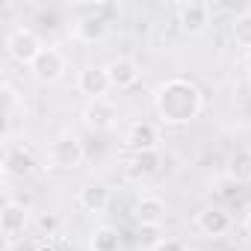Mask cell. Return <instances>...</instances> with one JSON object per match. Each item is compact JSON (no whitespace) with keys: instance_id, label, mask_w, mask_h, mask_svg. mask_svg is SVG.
<instances>
[{"instance_id":"6da1fadb","label":"cell","mask_w":251,"mask_h":251,"mask_svg":"<svg viewBox=\"0 0 251 251\" xmlns=\"http://www.w3.org/2000/svg\"><path fill=\"white\" fill-rule=\"evenodd\" d=\"M204 109V92L189 77H169L154 89V112L166 127H186Z\"/></svg>"},{"instance_id":"7a4b0ae2","label":"cell","mask_w":251,"mask_h":251,"mask_svg":"<svg viewBox=\"0 0 251 251\" xmlns=\"http://www.w3.org/2000/svg\"><path fill=\"white\" fill-rule=\"evenodd\" d=\"M65 71H68V56H65L59 48H53V45H45V50H42V53L36 56V62L30 65L33 80L42 83V86L59 83V80L65 77Z\"/></svg>"},{"instance_id":"3957f363","label":"cell","mask_w":251,"mask_h":251,"mask_svg":"<svg viewBox=\"0 0 251 251\" xmlns=\"http://www.w3.org/2000/svg\"><path fill=\"white\" fill-rule=\"evenodd\" d=\"M42 50H45V45H42V39H39L30 27H18V30H12V33L6 36V53H9V59L18 62V65H27V68H30Z\"/></svg>"},{"instance_id":"277c9868","label":"cell","mask_w":251,"mask_h":251,"mask_svg":"<svg viewBox=\"0 0 251 251\" xmlns=\"http://www.w3.org/2000/svg\"><path fill=\"white\" fill-rule=\"evenodd\" d=\"M83 124L92 130V133H109L115 124H118V103L109 100V98H98V100H89L80 112Z\"/></svg>"},{"instance_id":"5b68a950","label":"cell","mask_w":251,"mask_h":251,"mask_svg":"<svg viewBox=\"0 0 251 251\" xmlns=\"http://www.w3.org/2000/svg\"><path fill=\"white\" fill-rule=\"evenodd\" d=\"M86 160V148L80 142V136L74 133H62L53 145H50V166L53 169H62V172H74L80 169Z\"/></svg>"},{"instance_id":"8992f818","label":"cell","mask_w":251,"mask_h":251,"mask_svg":"<svg viewBox=\"0 0 251 251\" xmlns=\"http://www.w3.org/2000/svg\"><path fill=\"white\" fill-rule=\"evenodd\" d=\"M36 169H39V160L27 145L12 142V145L3 148V175L9 180H27V177L36 175Z\"/></svg>"},{"instance_id":"52a82bcc","label":"cell","mask_w":251,"mask_h":251,"mask_svg":"<svg viewBox=\"0 0 251 251\" xmlns=\"http://www.w3.org/2000/svg\"><path fill=\"white\" fill-rule=\"evenodd\" d=\"M210 18H213V9L207 3H201V0H189V3L175 6V21H177L180 33H186V36H201L210 27Z\"/></svg>"},{"instance_id":"ba28073f","label":"cell","mask_w":251,"mask_h":251,"mask_svg":"<svg viewBox=\"0 0 251 251\" xmlns=\"http://www.w3.org/2000/svg\"><path fill=\"white\" fill-rule=\"evenodd\" d=\"M230 227H233V219L222 207H201L195 213V230L207 239H222L230 233Z\"/></svg>"},{"instance_id":"9c48e42d","label":"cell","mask_w":251,"mask_h":251,"mask_svg":"<svg viewBox=\"0 0 251 251\" xmlns=\"http://www.w3.org/2000/svg\"><path fill=\"white\" fill-rule=\"evenodd\" d=\"M3 103H6V112H3V115H6L3 139H6V145H12L15 130L27 121V100H24V95H21L12 83H3Z\"/></svg>"},{"instance_id":"30bf717a","label":"cell","mask_w":251,"mask_h":251,"mask_svg":"<svg viewBox=\"0 0 251 251\" xmlns=\"http://www.w3.org/2000/svg\"><path fill=\"white\" fill-rule=\"evenodd\" d=\"M124 142L133 154H145V151H157L163 142V133L154 121H133L127 133H124Z\"/></svg>"},{"instance_id":"8fae6325","label":"cell","mask_w":251,"mask_h":251,"mask_svg":"<svg viewBox=\"0 0 251 251\" xmlns=\"http://www.w3.org/2000/svg\"><path fill=\"white\" fill-rule=\"evenodd\" d=\"M112 89L109 83V74H106V65H86L77 71V92L86 95L89 100H98V98H106V92Z\"/></svg>"},{"instance_id":"7c38bea8","label":"cell","mask_w":251,"mask_h":251,"mask_svg":"<svg viewBox=\"0 0 251 251\" xmlns=\"http://www.w3.org/2000/svg\"><path fill=\"white\" fill-rule=\"evenodd\" d=\"M106 74H109V83L115 92H124V89H130L139 83L142 77V65L133 59V56H115L106 62Z\"/></svg>"},{"instance_id":"4fadbf2b","label":"cell","mask_w":251,"mask_h":251,"mask_svg":"<svg viewBox=\"0 0 251 251\" xmlns=\"http://www.w3.org/2000/svg\"><path fill=\"white\" fill-rule=\"evenodd\" d=\"M71 36H74L80 45H100V42L109 36V21H106L100 12H89V15H83V18L74 21Z\"/></svg>"},{"instance_id":"5bb4252c","label":"cell","mask_w":251,"mask_h":251,"mask_svg":"<svg viewBox=\"0 0 251 251\" xmlns=\"http://www.w3.org/2000/svg\"><path fill=\"white\" fill-rule=\"evenodd\" d=\"M27 225H30V210L21 204V201H6L3 204V210H0V230H3V236L9 239V242H15L24 230H27Z\"/></svg>"},{"instance_id":"9a60e30c","label":"cell","mask_w":251,"mask_h":251,"mask_svg":"<svg viewBox=\"0 0 251 251\" xmlns=\"http://www.w3.org/2000/svg\"><path fill=\"white\" fill-rule=\"evenodd\" d=\"M77 201H80V207H83L86 213L100 216V213H106L109 204H112V189H109L103 180H92V183H86V186L80 189Z\"/></svg>"},{"instance_id":"2e32d148","label":"cell","mask_w":251,"mask_h":251,"mask_svg":"<svg viewBox=\"0 0 251 251\" xmlns=\"http://www.w3.org/2000/svg\"><path fill=\"white\" fill-rule=\"evenodd\" d=\"M166 216H169V210H166V201L160 195H142L133 207V219L142 227H160L166 222Z\"/></svg>"},{"instance_id":"e0dca14e","label":"cell","mask_w":251,"mask_h":251,"mask_svg":"<svg viewBox=\"0 0 251 251\" xmlns=\"http://www.w3.org/2000/svg\"><path fill=\"white\" fill-rule=\"evenodd\" d=\"M89 251H121V233L112 225H98L89 233Z\"/></svg>"},{"instance_id":"ac0fdd59","label":"cell","mask_w":251,"mask_h":251,"mask_svg":"<svg viewBox=\"0 0 251 251\" xmlns=\"http://www.w3.org/2000/svg\"><path fill=\"white\" fill-rule=\"evenodd\" d=\"M227 175L236 183H248L251 180V148H236L227 160Z\"/></svg>"},{"instance_id":"d6986e66","label":"cell","mask_w":251,"mask_h":251,"mask_svg":"<svg viewBox=\"0 0 251 251\" xmlns=\"http://www.w3.org/2000/svg\"><path fill=\"white\" fill-rule=\"evenodd\" d=\"M230 36H233V42H236L239 48L251 50V9L233 15V21H230Z\"/></svg>"},{"instance_id":"ffe728a7","label":"cell","mask_w":251,"mask_h":251,"mask_svg":"<svg viewBox=\"0 0 251 251\" xmlns=\"http://www.w3.org/2000/svg\"><path fill=\"white\" fill-rule=\"evenodd\" d=\"M160 169V154L157 151H145V154H133L130 160V172L139 175V177H148Z\"/></svg>"},{"instance_id":"44dd1931","label":"cell","mask_w":251,"mask_h":251,"mask_svg":"<svg viewBox=\"0 0 251 251\" xmlns=\"http://www.w3.org/2000/svg\"><path fill=\"white\" fill-rule=\"evenodd\" d=\"M151 251H189V245H186L183 239H177V236H166V239L154 242Z\"/></svg>"},{"instance_id":"7402d4cb","label":"cell","mask_w":251,"mask_h":251,"mask_svg":"<svg viewBox=\"0 0 251 251\" xmlns=\"http://www.w3.org/2000/svg\"><path fill=\"white\" fill-rule=\"evenodd\" d=\"M39 230H42V233H48V236H53V230H56V216L42 213V216H39Z\"/></svg>"},{"instance_id":"603a6c76","label":"cell","mask_w":251,"mask_h":251,"mask_svg":"<svg viewBox=\"0 0 251 251\" xmlns=\"http://www.w3.org/2000/svg\"><path fill=\"white\" fill-rule=\"evenodd\" d=\"M12 251H39V245H36L33 239H27V242H12Z\"/></svg>"},{"instance_id":"cb8c5ba5","label":"cell","mask_w":251,"mask_h":251,"mask_svg":"<svg viewBox=\"0 0 251 251\" xmlns=\"http://www.w3.org/2000/svg\"><path fill=\"white\" fill-rule=\"evenodd\" d=\"M242 233L251 239V210H248V213H245V219H242Z\"/></svg>"},{"instance_id":"d4e9b609","label":"cell","mask_w":251,"mask_h":251,"mask_svg":"<svg viewBox=\"0 0 251 251\" xmlns=\"http://www.w3.org/2000/svg\"><path fill=\"white\" fill-rule=\"evenodd\" d=\"M242 65H245V71L251 74V50H245V56H242Z\"/></svg>"}]
</instances>
